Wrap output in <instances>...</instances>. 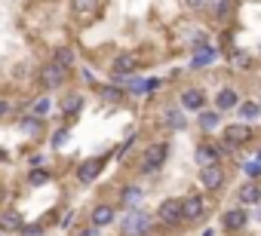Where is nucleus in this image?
Instances as JSON below:
<instances>
[{
	"label": "nucleus",
	"instance_id": "1",
	"mask_svg": "<svg viewBox=\"0 0 261 236\" xmlns=\"http://www.w3.org/2000/svg\"><path fill=\"white\" fill-rule=\"evenodd\" d=\"M151 230H154V218L142 205L123 212V218H120V236H151Z\"/></svg>",
	"mask_w": 261,
	"mask_h": 236
},
{
	"label": "nucleus",
	"instance_id": "2",
	"mask_svg": "<svg viewBox=\"0 0 261 236\" xmlns=\"http://www.w3.org/2000/svg\"><path fill=\"white\" fill-rule=\"evenodd\" d=\"M166 157H169V144H166V141H154V144H148V148L142 151L139 172H142V175H148V172H157V169L166 163Z\"/></svg>",
	"mask_w": 261,
	"mask_h": 236
},
{
	"label": "nucleus",
	"instance_id": "3",
	"mask_svg": "<svg viewBox=\"0 0 261 236\" xmlns=\"http://www.w3.org/2000/svg\"><path fill=\"white\" fill-rule=\"evenodd\" d=\"M154 221H160L163 230H178V227L185 224V221H181V199H175V196L163 199L160 209H157V215H154Z\"/></svg>",
	"mask_w": 261,
	"mask_h": 236
},
{
	"label": "nucleus",
	"instance_id": "4",
	"mask_svg": "<svg viewBox=\"0 0 261 236\" xmlns=\"http://www.w3.org/2000/svg\"><path fill=\"white\" fill-rule=\"evenodd\" d=\"M68 77H71V71H65L62 65H56L53 58L40 68V74H37V80H40V86L46 89V92H53V89H62L65 83H68Z\"/></svg>",
	"mask_w": 261,
	"mask_h": 236
},
{
	"label": "nucleus",
	"instance_id": "5",
	"mask_svg": "<svg viewBox=\"0 0 261 236\" xmlns=\"http://www.w3.org/2000/svg\"><path fill=\"white\" fill-rule=\"evenodd\" d=\"M98 7H101V0H71V16L80 28H89L101 13Z\"/></svg>",
	"mask_w": 261,
	"mask_h": 236
},
{
	"label": "nucleus",
	"instance_id": "6",
	"mask_svg": "<svg viewBox=\"0 0 261 236\" xmlns=\"http://www.w3.org/2000/svg\"><path fill=\"white\" fill-rule=\"evenodd\" d=\"M227 154H233V148L230 144H215V141H200L197 144V154H194V160L200 163V166H212V163H218L221 157H227Z\"/></svg>",
	"mask_w": 261,
	"mask_h": 236
},
{
	"label": "nucleus",
	"instance_id": "7",
	"mask_svg": "<svg viewBox=\"0 0 261 236\" xmlns=\"http://www.w3.org/2000/svg\"><path fill=\"white\" fill-rule=\"evenodd\" d=\"M227 181V172L221 163H212V166H200V187L209 190V193H218Z\"/></svg>",
	"mask_w": 261,
	"mask_h": 236
},
{
	"label": "nucleus",
	"instance_id": "8",
	"mask_svg": "<svg viewBox=\"0 0 261 236\" xmlns=\"http://www.w3.org/2000/svg\"><path fill=\"white\" fill-rule=\"evenodd\" d=\"M105 157H86V160H80L77 163V181L80 184H92L95 178H101V172H105Z\"/></svg>",
	"mask_w": 261,
	"mask_h": 236
},
{
	"label": "nucleus",
	"instance_id": "9",
	"mask_svg": "<svg viewBox=\"0 0 261 236\" xmlns=\"http://www.w3.org/2000/svg\"><path fill=\"white\" fill-rule=\"evenodd\" d=\"M221 141L237 151V148H243V144L252 141V129H249L246 123H227V126L221 129Z\"/></svg>",
	"mask_w": 261,
	"mask_h": 236
},
{
	"label": "nucleus",
	"instance_id": "10",
	"mask_svg": "<svg viewBox=\"0 0 261 236\" xmlns=\"http://www.w3.org/2000/svg\"><path fill=\"white\" fill-rule=\"evenodd\" d=\"M203 215H206V199H203L200 193H191V196L181 199V221H185V224H194V221H200Z\"/></svg>",
	"mask_w": 261,
	"mask_h": 236
},
{
	"label": "nucleus",
	"instance_id": "11",
	"mask_svg": "<svg viewBox=\"0 0 261 236\" xmlns=\"http://www.w3.org/2000/svg\"><path fill=\"white\" fill-rule=\"evenodd\" d=\"M246 224H249V212H246L243 205H233V209H224V212H221V227H224L227 233H240Z\"/></svg>",
	"mask_w": 261,
	"mask_h": 236
},
{
	"label": "nucleus",
	"instance_id": "12",
	"mask_svg": "<svg viewBox=\"0 0 261 236\" xmlns=\"http://www.w3.org/2000/svg\"><path fill=\"white\" fill-rule=\"evenodd\" d=\"M178 107L181 110H203L206 107V92L200 89V86H188V89H181V95H178Z\"/></svg>",
	"mask_w": 261,
	"mask_h": 236
},
{
	"label": "nucleus",
	"instance_id": "13",
	"mask_svg": "<svg viewBox=\"0 0 261 236\" xmlns=\"http://www.w3.org/2000/svg\"><path fill=\"white\" fill-rule=\"evenodd\" d=\"M160 123H163V129H166V132H181V129H188V116H185V110H181V107L169 104V107L163 110V116H160Z\"/></svg>",
	"mask_w": 261,
	"mask_h": 236
},
{
	"label": "nucleus",
	"instance_id": "14",
	"mask_svg": "<svg viewBox=\"0 0 261 236\" xmlns=\"http://www.w3.org/2000/svg\"><path fill=\"white\" fill-rule=\"evenodd\" d=\"M117 202L123 209H139L145 202V187H139V184H123L120 193H117Z\"/></svg>",
	"mask_w": 261,
	"mask_h": 236
},
{
	"label": "nucleus",
	"instance_id": "15",
	"mask_svg": "<svg viewBox=\"0 0 261 236\" xmlns=\"http://www.w3.org/2000/svg\"><path fill=\"white\" fill-rule=\"evenodd\" d=\"M136 68H139V58L133 52H117L111 58V77H129Z\"/></svg>",
	"mask_w": 261,
	"mask_h": 236
},
{
	"label": "nucleus",
	"instance_id": "16",
	"mask_svg": "<svg viewBox=\"0 0 261 236\" xmlns=\"http://www.w3.org/2000/svg\"><path fill=\"white\" fill-rule=\"evenodd\" d=\"M117 221V209H114V202H95L92 209H89V224H95V227H108V224H114Z\"/></svg>",
	"mask_w": 261,
	"mask_h": 236
},
{
	"label": "nucleus",
	"instance_id": "17",
	"mask_svg": "<svg viewBox=\"0 0 261 236\" xmlns=\"http://www.w3.org/2000/svg\"><path fill=\"white\" fill-rule=\"evenodd\" d=\"M218 62V49L212 43H200L194 46V58H191V68H209Z\"/></svg>",
	"mask_w": 261,
	"mask_h": 236
},
{
	"label": "nucleus",
	"instance_id": "18",
	"mask_svg": "<svg viewBox=\"0 0 261 236\" xmlns=\"http://www.w3.org/2000/svg\"><path fill=\"white\" fill-rule=\"evenodd\" d=\"M95 95H98L105 104H120V101L126 98V89L111 80V83H98V86H95Z\"/></svg>",
	"mask_w": 261,
	"mask_h": 236
},
{
	"label": "nucleus",
	"instance_id": "19",
	"mask_svg": "<svg viewBox=\"0 0 261 236\" xmlns=\"http://www.w3.org/2000/svg\"><path fill=\"white\" fill-rule=\"evenodd\" d=\"M59 110H62V116H65V120L71 123L74 116H80V110H83V95H80V92H68V95L62 98Z\"/></svg>",
	"mask_w": 261,
	"mask_h": 236
},
{
	"label": "nucleus",
	"instance_id": "20",
	"mask_svg": "<svg viewBox=\"0 0 261 236\" xmlns=\"http://www.w3.org/2000/svg\"><path fill=\"white\" fill-rule=\"evenodd\" d=\"M237 202L240 205H261V184L258 181H246L237 190Z\"/></svg>",
	"mask_w": 261,
	"mask_h": 236
},
{
	"label": "nucleus",
	"instance_id": "21",
	"mask_svg": "<svg viewBox=\"0 0 261 236\" xmlns=\"http://www.w3.org/2000/svg\"><path fill=\"white\" fill-rule=\"evenodd\" d=\"M197 126H200L203 132H215V129L221 126V113H218L215 107H203V110H197Z\"/></svg>",
	"mask_w": 261,
	"mask_h": 236
},
{
	"label": "nucleus",
	"instance_id": "22",
	"mask_svg": "<svg viewBox=\"0 0 261 236\" xmlns=\"http://www.w3.org/2000/svg\"><path fill=\"white\" fill-rule=\"evenodd\" d=\"M233 13H237L233 0H212V7H209V16H212L215 22H230Z\"/></svg>",
	"mask_w": 261,
	"mask_h": 236
},
{
	"label": "nucleus",
	"instance_id": "23",
	"mask_svg": "<svg viewBox=\"0 0 261 236\" xmlns=\"http://www.w3.org/2000/svg\"><path fill=\"white\" fill-rule=\"evenodd\" d=\"M237 104H240V95H237L233 86L218 89V95H215V110H218V113H221V110H233Z\"/></svg>",
	"mask_w": 261,
	"mask_h": 236
},
{
	"label": "nucleus",
	"instance_id": "24",
	"mask_svg": "<svg viewBox=\"0 0 261 236\" xmlns=\"http://www.w3.org/2000/svg\"><path fill=\"white\" fill-rule=\"evenodd\" d=\"M22 215L16 212V209H7V212H0V230L4 233H19L22 230Z\"/></svg>",
	"mask_w": 261,
	"mask_h": 236
},
{
	"label": "nucleus",
	"instance_id": "25",
	"mask_svg": "<svg viewBox=\"0 0 261 236\" xmlns=\"http://www.w3.org/2000/svg\"><path fill=\"white\" fill-rule=\"evenodd\" d=\"M53 62L62 65L65 71H71V68L77 65V52H74L71 46H56V49H53Z\"/></svg>",
	"mask_w": 261,
	"mask_h": 236
},
{
	"label": "nucleus",
	"instance_id": "26",
	"mask_svg": "<svg viewBox=\"0 0 261 236\" xmlns=\"http://www.w3.org/2000/svg\"><path fill=\"white\" fill-rule=\"evenodd\" d=\"M19 129H22L25 135H40V129H43V120H40V116H34V113H25L22 120H19Z\"/></svg>",
	"mask_w": 261,
	"mask_h": 236
},
{
	"label": "nucleus",
	"instance_id": "27",
	"mask_svg": "<svg viewBox=\"0 0 261 236\" xmlns=\"http://www.w3.org/2000/svg\"><path fill=\"white\" fill-rule=\"evenodd\" d=\"M237 110H240V116H243L246 123H252V120H258V116H261V104L258 101H240Z\"/></svg>",
	"mask_w": 261,
	"mask_h": 236
},
{
	"label": "nucleus",
	"instance_id": "28",
	"mask_svg": "<svg viewBox=\"0 0 261 236\" xmlns=\"http://www.w3.org/2000/svg\"><path fill=\"white\" fill-rule=\"evenodd\" d=\"M46 184H49V172L46 169L37 166V169L28 172V187H46Z\"/></svg>",
	"mask_w": 261,
	"mask_h": 236
},
{
	"label": "nucleus",
	"instance_id": "29",
	"mask_svg": "<svg viewBox=\"0 0 261 236\" xmlns=\"http://www.w3.org/2000/svg\"><path fill=\"white\" fill-rule=\"evenodd\" d=\"M49 110H53V101H49L46 95H40V98L31 104V113H34V116H40V120H43V116H46Z\"/></svg>",
	"mask_w": 261,
	"mask_h": 236
},
{
	"label": "nucleus",
	"instance_id": "30",
	"mask_svg": "<svg viewBox=\"0 0 261 236\" xmlns=\"http://www.w3.org/2000/svg\"><path fill=\"white\" fill-rule=\"evenodd\" d=\"M230 62L237 65V68H243V71H249L255 62H252V55L249 52H243V49H233V55H230Z\"/></svg>",
	"mask_w": 261,
	"mask_h": 236
},
{
	"label": "nucleus",
	"instance_id": "31",
	"mask_svg": "<svg viewBox=\"0 0 261 236\" xmlns=\"http://www.w3.org/2000/svg\"><path fill=\"white\" fill-rule=\"evenodd\" d=\"M68 138H71V129H68V126H62V129H56V132H53L49 144H53V148H65V144H68Z\"/></svg>",
	"mask_w": 261,
	"mask_h": 236
},
{
	"label": "nucleus",
	"instance_id": "32",
	"mask_svg": "<svg viewBox=\"0 0 261 236\" xmlns=\"http://www.w3.org/2000/svg\"><path fill=\"white\" fill-rule=\"evenodd\" d=\"M181 4L191 10V13H209V7H212V0H181Z\"/></svg>",
	"mask_w": 261,
	"mask_h": 236
},
{
	"label": "nucleus",
	"instance_id": "33",
	"mask_svg": "<svg viewBox=\"0 0 261 236\" xmlns=\"http://www.w3.org/2000/svg\"><path fill=\"white\" fill-rule=\"evenodd\" d=\"M243 172L252 175V181H255V178L261 175V163H258V160H249V163H243Z\"/></svg>",
	"mask_w": 261,
	"mask_h": 236
},
{
	"label": "nucleus",
	"instance_id": "34",
	"mask_svg": "<svg viewBox=\"0 0 261 236\" xmlns=\"http://www.w3.org/2000/svg\"><path fill=\"white\" fill-rule=\"evenodd\" d=\"M19 236H43V227L40 224H22Z\"/></svg>",
	"mask_w": 261,
	"mask_h": 236
},
{
	"label": "nucleus",
	"instance_id": "35",
	"mask_svg": "<svg viewBox=\"0 0 261 236\" xmlns=\"http://www.w3.org/2000/svg\"><path fill=\"white\" fill-rule=\"evenodd\" d=\"M74 236H101V227H95V224H86V227H80Z\"/></svg>",
	"mask_w": 261,
	"mask_h": 236
},
{
	"label": "nucleus",
	"instance_id": "36",
	"mask_svg": "<svg viewBox=\"0 0 261 236\" xmlns=\"http://www.w3.org/2000/svg\"><path fill=\"white\" fill-rule=\"evenodd\" d=\"M10 113H13V104H10L7 98H0V120H7Z\"/></svg>",
	"mask_w": 261,
	"mask_h": 236
},
{
	"label": "nucleus",
	"instance_id": "37",
	"mask_svg": "<svg viewBox=\"0 0 261 236\" xmlns=\"http://www.w3.org/2000/svg\"><path fill=\"white\" fill-rule=\"evenodd\" d=\"M154 89H160V80L157 77H148L145 80V92H154Z\"/></svg>",
	"mask_w": 261,
	"mask_h": 236
},
{
	"label": "nucleus",
	"instance_id": "38",
	"mask_svg": "<svg viewBox=\"0 0 261 236\" xmlns=\"http://www.w3.org/2000/svg\"><path fill=\"white\" fill-rule=\"evenodd\" d=\"M40 163H43V154H34V157H31V166H34V169H37V166H40Z\"/></svg>",
	"mask_w": 261,
	"mask_h": 236
},
{
	"label": "nucleus",
	"instance_id": "39",
	"mask_svg": "<svg viewBox=\"0 0 261 236\" xmlns=\"http://www.w3.org/2000/svg\"><path fill=\"white\" fill-rule=\"evenodd\" d=\"M71 221H74V212H68V215L62 218V227H71Z\"/></svg>",
	"mask_w": 261,
	"mask_h": 236
},
{
	"label": "nucleus",
	"instance_id": "40",
	"mask_svg": "<svg viewBox=\"0 0 261 236\" xmlns=\"http://www.w3.org/2000/svg\"><path fill=\"white\" fill-rule=\"evenodd\" d=\"M10 160V154H7V148H0V163H7Z\"/></svg>",
	"mask_w": 261,
	"mask_h": 236
},
{
	"label": "nucleus",
	"instance_id": "41",
	"mask_svg": "<svg viewBox=\"0 0 261 236\" xmlns=\"http://www.w3.org/2000/svg\"><path fill=\"white\" fill-rule=\"evenodd\" d=\"M255 160H258V163H261V148H258V154H255Z\"/></svg>",
	"mask_w": 261,
	"mask_h": 236
},
{
	"label": "nucleus",
	"instance_id": "42",
	"mask_svg": "<svg viewBox=\"0 0 261 236\" xmlns=\"http://www.w3.org/2000/svg\"><path fill=\"white\" fill-rule=\"evenodd\" d=\"M0 83H4V68H0Z\"/></svg>",
	"mask_w": 261,
	"mask_h": 236
},
{
	"label": "nucleus",
	"instance_id": "43",
	"mask_svg": "<svg viewBox=\"0 0 261 236\" xmlns=\"http://www.w3.org/2000/svg\"><path fill=\"white\" fill-rule=\"evenodd\" d=\"M203 236H212V230H206V233H203Z\"/></svg>",
	"mask_w": 261,
	"mask_h": 236
}]
</instances>
